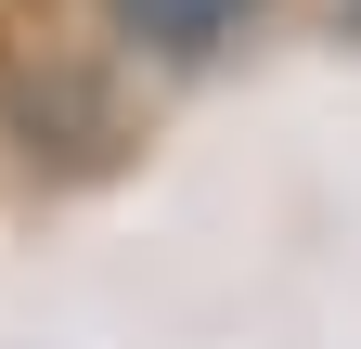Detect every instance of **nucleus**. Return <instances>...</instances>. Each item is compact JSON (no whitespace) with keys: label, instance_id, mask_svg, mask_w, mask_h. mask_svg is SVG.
Masks as SVG:
<instances>
[{"label":"nucleus","instance_id":"2","mask_svg":"<svg viewBox=\"0 0 361 349\" xmlns=\"http://www.w3.org/2000/svg\"><path fill=\"white\" fill-rule=\"evenodd\" d=\"M336 26H348V39H361V0H336Z\"/></svg>","mask_w":361,"mask_h":349},{"label":"nucleus","instance_id":"1","mask_svg":"<svg viewBox=\"0 0 361 349\" xmlns=\"http://www.w3.org/2000/svg\"><path fill=\"white\" fill-rule=\"evenodd\" d=\"M258 13H271V0H104L116 52H142V65H168V78H194V65H219V52H245Z\"/></svg>","mask_w":361,"mask_h":349}]
</instances>
